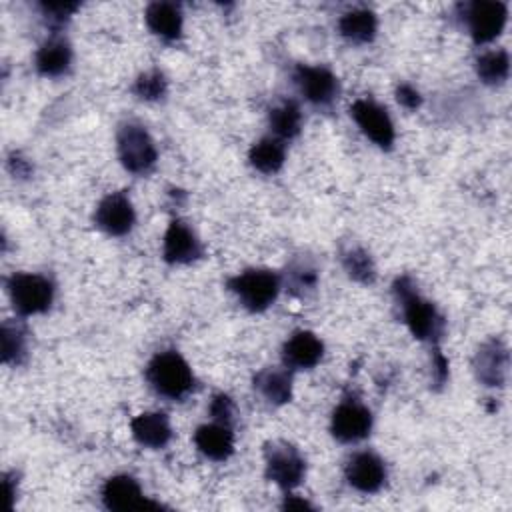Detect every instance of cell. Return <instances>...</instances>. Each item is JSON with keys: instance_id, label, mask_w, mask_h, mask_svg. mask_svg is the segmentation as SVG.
<instances>
[{"instance_id": "6da1fadb", "label": "cell", "mask_w": 512, "mask_h": 512, "mask_svg": "<svg viewBox=\"0 0 512 512\" xmlns=\"http://www.w3.org/2000/svg\"><path fill=\"white\" fill-rule=\"evenodd\" d=\"M392 298L410 334L420 342L438 346L446 332V320L436 304L420 294L414 278H410L408 274L398 276L392 282Z\"/></svg>"}, {"instance_id": "7a4b0ae2", "label": "cell", "mask_w": 512, "mask_h": 512, "mask_svg": "<svg viewBox=\"0 0 512 512\" xmlns=\"http://www.w3.org/2000/svg\"><path fill=\"white\" fill-rule=\"evenodd\" d=\"M148 386L162 398L180 402L190 396L196 388V376L186 358L174 350L156 352L144 370Z\"/></svg>"}, {"instance_id": "3957f363", "label": "cell", "mask_w": 512, "mask_h": 512, "mask_svg": "<svg viewBox=\"0 0 512 512\" xmlns=\"http://www.w3.org/2000/svg\"><path fill=\"white\" fill-rule=\"evenodd\" d=\"M226 288L252 314L266 312L282 290V276L270 268H246L226 280Z\"/></svg>"}, {"instance_id": "277c9868", "label": "cell", "mask_w": 512, "mask_h": 512, "mask_svg": "<svg viewBox=\"0 0 512 512\" xmlns=\"http://www.w3.org/2000/svg\"><path fill=\"white\" fill-rule=\"evenodd\" d=\"M116 152L122 168L134 176L150 174L158 164V148L144 124L126 120L116 130Z\"/></svg>"}, {"instance_id": "5b68a950", "label": "cell", "mask_w": 512, "mask_h": 512, "mask_svg": "<svg viewBox=\"0 0 512 512\" xmlns=\"http://www.w3.org/2000/svg\"><path fill=\"white\" fill-rule=\"evenodd\" d=\"M6 292L18 316H36L50 310L54 282L40 272H14L6 278Z\"/></svg>"}, {"instance_id": "8992f818", "label": "cell", "mask_w": 512, "mask_h": 512, "mask_svg": "<svg viewBox=\"0 0 512 512\" xmlns=\"http://www.w3.org/2000/svg\"><path fill=\"white\" fill-rule=\"evenodd\" d=\"M458 18L476 46L496 40L508 22V4L498 0H472L458 4Z\"/></svg>"}, {"instance_id": "52a82bcc", "label": "cell", "mask_w": 512, "mask_h": 512, "mask_svg": "<svg viewBox=\"0 0 512 512\" xmlns=\"http://www.w3.org/2000/svg\"><path fill=\"white\" fill-rule=\"evenodd\" d=\"M264 474L284 492L296 490L306 478V458L288 440H270L264 444Z\"/></svg>"}, {"instance_id": "ba28073f", "label": "cell", "mask_w": 512, "mask_h": 512, "mask_svg": "<svg viewBox=\"0 0 512 512\" xmlns=\"http://www.w3.org/2000/svg\"><path fill=\"white\" fill-rule=\"evenodd\" d=\"M292 82L298 94L314 108H332L340 96L338 76L322 64H296Z\"/></svg>"}, {"instance_id": "9c48e42d", "label": "cell", "mask_w": 512, "mask_h": 512, "mask_svg": "<svg viewBox=\"0 0 512 512\" xmlns=\"http://www.w3.org/2000/svg\"><path fill=\"white\" fill-rule=\"evenodd\" d=\"M372 410L354 396L342 398L330 416V434L342 444H358L372 432Z\"/></svg>"}, {"instance_id": "30bf717a", "label": "cell", "mask_w": 512, "mask_h": 512, "mask_svg": "<svg viewBox=\"0 0 512 512\" xmlns=\"http://www.w3.org/2000/svg\"><path fill=\"white\" fill-rule=\"evenodd\" d=\"M350 116L372 144L382 150H390L394 146L396 130L386 106L374 98H358L350 106Z\"/></svg>"}, {"instance_id": "8fae6325", "label": "cell", "mask_w": 512, "mask_h": 512, "mask_svg": "<svg viewBox=\"0 0 512 512\" xmlns=\"http://www.w3.org/2000/svg\"><path fill=\"white\" fill-rule=\"evenodd\" d=\"M344 478L352 490L360 494H376L388 480V466L380 454L360 450L348 456L344 464Z\"/></svg>"}, {"instance_id": "7c38bea8", "label": "cell", "mask_w": 512, "mask_h": 512, "mask_svg": "<svg viewBox=\"0 0 512 512\" xmlns=\"http://www.w3.org/2000/svg\"><path fill=\"white\" fill-rule=\"evenodd\" d=\"M136 224V210L124 190L106 194L94 208V226L108 236H126Z\"/></svg>"}, {"instance_id": "4fadbf2b", "label": "cell", "mask_w": 512, "mask_h": 512, "mask_svg": "<svg viewBox=\"0 0 512 512\" xmlns=\"http://www.w3.org/2000/svg\"><path fill=\"white\" fill-rule=\"evenodd\" d=\"M204 256V246L194 228L176 218L168 224L162 240V258L172 266H186Z\"/></svg>"}, {"instance_id": "5bb4252c", "label": "cell", "mask_w": 512, "mask_h": 512, "mask_svg": "<svg viewBox=\"0 0 512 512\" xmlns=\"http://www.w3.org/2000/svg\"><path fill=\"white\" fill-rule=\"evenodd\" d=\"M100 500L104 508L112 512H126V510H146V508H160V504L148 500L140 482L130 474H114L110 476L100 490Z\"/></svg>"}, {"instance_id": "9a60e30c", "label": "cell", "mask_w": 512, "mask_h": 512, "mask_svg": "<svg viewBox=\"0 0 512 512\" xmlns=\"http://www.w3.org/2000/svg\"><path fill=\"white\" fill-rule=\"evenodd\" d=\"M510 356L508 348L500 338H488L478 346L472 358V370L480 384L498 388L506 384Z\"/></svg>"}, {"instance_id": "2e32d148", "label": "cell", "mask_w": 512, "mask_h": 512, "mask_svg": "<svg viewBox=\"0 0 512 512\" xmlns=\"http://www.w3.org/2000/svg\"><path fill=\"white\" fill-rule=\"evenodd\" d=\"M280 356L282 364L292 372L312 370L324 356V342L312 330H296L284 340Z\"/></svg>"}, {"instance_id": "e0dca14e", "label": "cell", "mask_w": 512, "mask_h": 512, "mask_svg": "<svg viewBox=\"0 0 512 512\" xmlns=\"http://www.w3.org/2000/svg\"><path fill=\"white\" fill-rule=\"evenodd\" d=\"M254 392L270 406H284L292 400L294 376L292 370L282 366H266L252 378Z\"/></svg>"}, {"instance_id": "ac0fdd59", "label": "cell", "mask_w": 512, "mask_h": 512, "mask_svg": "<svg viewBox=\"0 0 512 512\" xmlns=\"http://www.w3.org/2000/svg\"><path fill=\"white\" fill-rule=\"evenodd\" d=\"M130 432L132 438L148 450H162L170 444L174 430L170 424V418L164 412L152 410L142 412L130 420Z\"/></svg>"}, {"instance_id": "d6986e66", "label": "cell", "mask_w": 512, "mask_h": 512, "mask_svg": "<svg viewBox=\"0 0 512 512\" xmlns=\"http://www.w3.org/2000/svg\"><path fill=\"white\" fill-rule=\"evenodd\" d=\"M72 44L64 36H50L34 54V68L44 78L66 76L72 68Z\"/></svg>"}, {"instance_id": "ffe728a7", "label": "cell", "mask_w": 512, "mask_h": 512, "mask_svg": "<svg viewBox=\"0 0 512 512\" xmlns=\"http://www.w3.org/2000/svg\"><path fill=\"white\" fill-rule=\"evenodd\" d=\"M196 450L214 462H226L234 454V432L232 426L222 422H206L194 430Z\"/></svg>"}, {"instance_id": "44dd1931", "label": "cell", "mask_w": 512, "mask_h": 512, "mask_svg": "<svg viewBox=\"0 0 512 512\" xmlns=\"http://www.w3.org/2000/svg\"><path fill=\"white\" fill-rule=\"evenodd\" d=\"M144 20L148 30L164 42H176L182 36L184 14L180 4L176 2H168V0L150 2L146 6Z\"/></svg>"}, {"instance_id": "7402d4cb", "label": "cell", "mask_w": 512, "mask_h": 512, "mask_svg": "<svg viewBox=\"0 0 512 512\" xmlns=\"http://www.w3.org/2000/svg\"><path fill=\"white\" fill-rule=\"evenodd\" d=\"M338 34L356 46L370 44L378 32V18L370 8H350L338 18Z\"/></svg>"}, {"instance_id": "603a6c76", "label": "cell", "mask_w": 512, "mask_h": 512, "mask_svg": "<svg viewBox=\"0 0 512 512\" xmlns=\"http://www.w3.org/2000/svg\"><path fill=\"white\" fill-rule=\"evenodd\" d=\"M286 142L268 134L256 140L248 150V162L250 166L260 174H276L282 170L286 162Z\"/></svg>"}, {"instance_id": "cb8c5ba5", "label": "cell", "mask_w": 512, "mask_h": 512, "mask_svg": "<svg viewBox=\"0 0 512 512\" xmlns=\"http://www.w3.org/2000/svg\"><path fill=\"white\" fill-rule=\"evenodd\" d=\"M302 124H304L302 108L292 98H284L268 110L270 132H272V136H276L284 142L296 138L302 132Z\"/></svg>"}, {"instance_id": "d4e9b609", "label": "cell", "mask_w": 512, "mask_h": 512, "mask_svg": "<svg viewBox=\"0 0 512 512\" xmlns=\"http://www.w3.org/2000/svg\"><path fill=\"white\" fill-rule=\"evenodd\" d=\"M280 276H282V288H286L292 296H300V298L314 292L320 280L318 266L310 256L292 258L290 264L286 266V272H282Z\"/></svg>"}, {"instance_id": "484cf974", "label": "cell", "mask_w": 512, "mask_h": 512, "mask_svg": "<svg viewBox=\"0 0 512 512\" xmlns=\"http://www.w3.org/2000/svg\"><path fill=\"white\" fill-rule=\"evenodd\" d=\"M474 72L486 86H500L510 76V54L504 48H490L474 58Z\"/></svg>"}, {"instance_id": "4316f807", "label": "cell", "mask_w": 512, "mask_h": 512, "mask_svg": "<svg viewBox=\"0 0 512 512\" xmlns=\"http://www.w3.org/2000/svg\"><path fill=\"white\" fill-rule=\"evenodd\" d=\"M340 262L348 278H352L358 284L370 286L376 282V264L370 256V252L358 244H350L340 252Z\"/></svg>"}, {"instance_id": "83f0119b", "label": "cell", "mask_w": 512, "mask_h": 512, "mask_svg": "<svg viewBox=\"0 0 512 512\" xmlns=\"http://www.w3.org/2000/svg\"><path fill=\"white\" fill-rule=\"evenodd\" d=\"M28 358V330L20 320L2 324V362L20 366Z\"/></svg>"}, {"instance_id": "f1b7e54d", "label": "cell", "mask_w": 512, "mask_h": 512, "mask_svg": "<svg viewBox=\"0 0 512 512\" xmlns=\"http://www.w3.org/2000/svg\"><path fill=\"white\" fill-rule=\"evenodd\" d=\"M132 94L138 100H144V102L164 100L166 94H168V80H166L164 72L158 70V68H150V70L140 72L136 76L134 84H132Z\"/></svg>"}, {"instance_id": "f546056e", "label": "cell", "mask_w": 512, "mask_h": 512, "mask_svg": "<svg viewBox=\"0 0 512 512\" xmlns=\"http://www.w3.org/2000/svg\"><path fill=\"white\" fill-rule=\"evenodd\" d=\"M78 8H80L78 2H40L38 4V10L44 22L54 30H60Z\"/></svg>"}, {"instance_id": "4dcf8cb0", "label": "cell", "mask_w": 512, "mask_h": 512, "mask_svg": "<svg viewBox=\"0 0 512 512\" xmlns=\"http://www.w3.org/2000/svg\"><path fill=\"white\" fill-rule=\"evenodd\" d=\"M208 414L214 422H222L232 426L234 420V402L228 394L224 392H216L208 404Z\"/></svg>"}, {"instance_id": "1f68e13d", "label": "cell", "mask_w": 512, "mask_h": 512, "mask_svg": "<svg viewBox=\"0 0 512 512\" xmlns=\"http://www.w3.org/2000/svg\"><path fill=\"white\" fill-rule=\"evenodd\" d=\"M396 100L406 110H418L422 106V94L420 90L410 82H400L396 86Z\"/></svg>"}, {"instance_id": "d6a6232c", "label": "cell", "mask_w": 512, "mask_h": 512, "mask_svg": "<svg viewBox=\"0 0 512 512\" xmlns=\"http://www.w3.org/2000/svg\"><path fill=\"white\" fill-rule=\"evenodd\" d=\"M432 378L436 386H444L448 380V358L438 346H432Z\"/></svg>"}, {"instance_id": "836d02e7", "label": "cell", "mask_w": 512, "mask_h": 512, "mask_svg": "<svg viewBox=\"0 0 512 512\" xmlns=\"http://www.w3.org/2000/svg\"><path fill=\"white\" fill-rule=\"evenodd\" d=\"M6 164H8V170L14 178H28L32 174V164L26 158H22L18 152H12L8 156Z\"/></svg>"}, {"instance_id": "e575fe53", "label": "cell", "mask_w": 512, "mask_h": 512, "mask_svg": "<svg viewBox=\"0 0 512 512\" xmlns=\"http://www.w3.org/2000/svg\"><path fill=\"white\" fill-rule=\"evenodd\" d=\"M282 508H288V510H314V506L308 500H302V498H298V496H294L290 492H286Z\"/></svg>"}, {"instance_id": "d590c367", "label": "cell", "mask_w": 512, "mask_h": 512, "mask_svg": "<svg viewBox=\"0 0 512 512\" xmlns=\"http://www.w3.org/2000/svg\"><path fill=\"white\" fill-rule=\"evenodd\" d=\"M4 488H6V496H8V506H14V498L18 492V478H14L12 474H4Z\"/></svg>"}]
</instances>
